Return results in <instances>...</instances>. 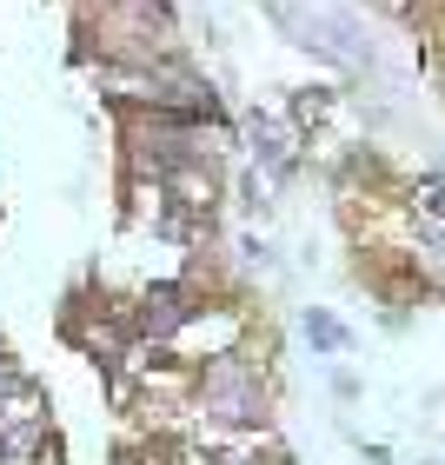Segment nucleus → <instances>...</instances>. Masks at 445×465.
I'll list each match as a JSON object with an SVG mask.
<instances>
[{
	"mask_svg": "<svg viewBox=\"0 0 445 465\" xmlns=\"http://www.w3.org/2000/svg\"><path fill=\"white\" fill-rule=\"evenodd\" d=\"M419 206H426V213H439V220H445V180H426V186H419Z\"/></svg>",
	"mask_w": 445,
	"mask_h": 465,
	"instance_id": "obj_4",
	"label": "nucleus"
},
{
	"mask_svg": "<svg viewBox=\"0 0 445 465\" xmlns=\"http://www.w3.org/2000/svg\"><path fill=\"white\" fill-rule=\"evenodd\" d=\"M306 332H312L320 346H339V340H346V332H339V326L326 320V312H312V320H306Z\"/></svg>",
	"mask_w": 445,
	"mask_h": 465,
	"instance_id": "obj_3",
	"label": "nucleus"
},
{
	"mask_svg": "<svg viewBox=\"0 0 445 465\" xmlns=\"http://www.w3.org/2000/svg\"><path fill=\"white\" fill-rule=\"evenodd\" d=\"M206 412L220 419H260V379H252L240 359H220L206 372Z\"/></svg>",
	"mask_w": 445,
	"mask_h": 465,
	"instance_id": "obj_1",
	"label": "nucleus"
},
{
	"mask_svg": "<svg viewBox=\"0 0 445 465\" xmlns=\"http://www.w3.org/2000/svg\"><path fill=\"white\" fill-rule=\"evenodd\" d=\"M140 326L153 332V340H166L173 326H186V292L180 286H153V292H146V306H140Z\"/></svg>",
	"mask_w": 445,
	"mask_h": 465,
	"instance_id": "obj_2",
	"label": "nucleus"
},
{
	"mask_svg": "<svg viewBox=\"0 0 445 465\" xmlns=\"http://www.w3.org/2000/svg\"><path fill=\"white\" fill-rule=\"evenodd\" d=\"M0 392H7V366H0Z\"/></svg>",
	"mask_w": 445,
	"mask_h": 465,
	"instance_id": "obj_5",
	"label": "nucleus"
}]
</instances>
